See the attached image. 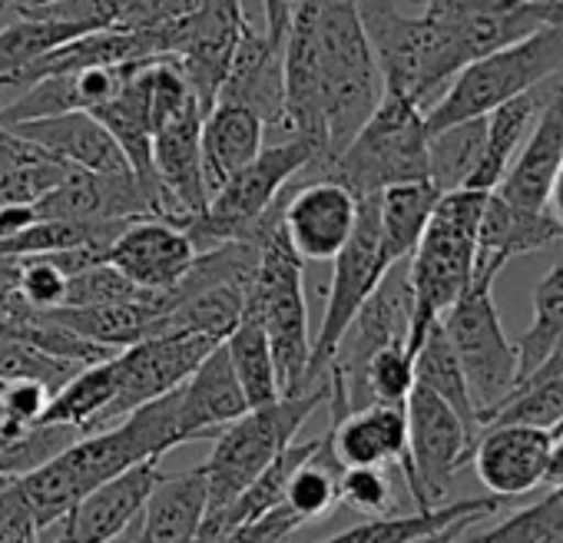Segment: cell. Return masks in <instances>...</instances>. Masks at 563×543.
I'll return each instance as SVG.
<instances>
[{
	"mask_svg": "<svg viewBox=\"0 0 563 543\" xmlns=\"http://www.w3.org/2000/svg\"><path fill=\"white\" fill-rule=\"evenodd\" d=\"M319 179H335L358 199L378 196L388 186L428 179V126L424 110L388 93L355 133V140L325 166Z\"/></svg>",
	"mask_w": 563,
	"mask_h": 543,
	"instance_id": "52a82bcc",
	"label": "cell"
},
{
	"mask_svg": "<svg viewBox=\"0 0 563 543\" xmlns=\"http://www.w3.org/2000/svg\"><path fill=\"white\" fill-rule=\"evenodd\" d=\"M27 146L64 163L67 169L87 173H130L117 140L90 110H67L54 117H37L11 126Z\"/></svg>",
	"mask_w": 563,
	"mask_h": 543,
	"instance_id": "44dd1931",
	"label": "cell"
},
{
	"mask_svg": "<svg viewBox=\"0 0 563 543\" xmlns=\"http://www.w3.org/2000/svg\"><path fill=\"white\" fill-rule=\"evenodd\" d=\"M0 543H41V533L34 527H21L8 536H0Z\"/></svg>",
	"mask_w": 563,
	"mask_h": 543,
	"instance_id": "7dc6e473",
	"label": "cell"
},
{
	"mask_svg": "<svg viewBox=\"0 0 563 543\" xmlns=\"http://www.w3.org/2000/svg\"><path fill=\"white\" fill-rule=\"evenodd\" d=\"M527 378H563V339L550 348V355L537 365V372L533 375H527ZM523 378V381H527Z\"/></svg>",
	"mask_w": 563,
	"mask_h": 543,
	"instance_id": "f6af8a7d",
	"label": "cell"
},
{
	"mask_svg": "<svg viewBox=\"0 0 563 543\" xmlns=\"http://www.w3.org/2000/svg\"><path fill=\"white\" fill-rule=\"evenodd\" d=\"M176 398H179V428L186 434V444L216 437L229 421L249 411V401L242 395V385L232 372V362L222 342L176 388Z\"/></svg>",
	"mask_w": 563,
	"mask_h": 543,
	"instance_id": "7402d4cb",
	"label": "cell"
},
{
	"mask_svg": "<svg viewBox=\"0 0 563 543\" xmlns=\"http://www.w3.org/2000/svg\"><path fill=\"white\" fill-rule=\"evenodd\" d=\"M18 272H21L18 258H0V325L14 322L31 309L18 292Z\"/></svg>",
	"mask_w": 563,
	"mask_h": 543,
	"instance_id": "60d3db41",
	"label": "cell"
},
{
	"mask_svg": "<svg viewBox=\"0 0 563 543\" xmlns=\"http://www.w3.org/2000/svg\"><path fill=\"white\" fill-rule=\"evenodd\" d=\"M34 146H27L11 126H4V123H0V166H4V163H11V159H21V156H27Z\"/></svg>",
	"mask_w": 563,
	"mask_h": 543,
	"instance_id": "ee69618b",
	"label": "cell"
},
{
	"mask_svg": "<svg viewBox=\"0 0 563 543\" xmlns=\"http://www.w3.org/2000/svg\"><path fill=\"white\" fill-rule=\"evenodd\" d=\"M556 77H550V80L523 90L520 97H514V100H507V103H500L497 110L487 113V140H484L481 163H477V169H474V176L467 182L471 189H497V182L504 179V173L514 163L517 149L530 136L540 110L547 107Z\"/></svg>",
	"mask_w": 563,
	"mask_h": 543,
	"instance_id": "d4e9b609",
	"label": "cell"
},
{
	"mask_svg": "<svg viewBox=\"0 0 563 543\" xmlns=\"http://www.w3.org/2000/svg\"><path fill=\"white\" fill-rule=\"evenodd\" d=\"M560 428H563V421H560ZM560 428H556V431H560Z\"/></svg>",
	"mask_w": 563,
	"mask_h": 543,
	"instance_id": "f907efd6",
	"label": "cell"
},
{
	"mask_svg": "<svg viewBox=\"0 0 563 543\" xmlns=\"http://www.w3.org/2000/svg\"><path fill=\"white\" fill-rule=\"evenodd\" d=\"M342 461L335 457L332 451V441H329V431L319 437L316 451L296 467L289 487H286V507H292L302 523H312V520H322L329 517L335 507H339V480H342Z\"/></svg>",
	"mask_w": 563,
	"mask_h": 543,
	"instance_id": "1f68e13d",
	"label": "cell"
},
{
	"mask_svg": "<svg viewBox=\"0 0 563 543\" xmlns=\"http://www.w3.org/2000/svg\"><path fill=\"white\" fill-rule=\"evenodd\" d=\"M556 74H563V21L464 64L444 87V93L428 107L424 126L428 133H434L474 117H487L500 103Z\"/></svg>",
	"mask_w": 563,
	"mask_h": 543,
	"instance_id": "8992f818",
	"label": "cell"
},
{
	"mask_svg": "<svg viewBox=\"0 0 563 543\" xmlns=\"http://www.w3.org/2000/svg\"><path fill=\"white\" fill-rule=\"evenodd\" d=\"M438 199H441V192L434 189L431 179L398 182L375 196L378 229H382V242H385V252L391 262H401L415 252Z\"/></svg>",
	"mask_w": 563,
	"mask_h": 543,
	"instance_id": "83f0119b",
	"label": "cell"
},
{
	"mask_svg": "<svg viewBox=\"0 0 563 543\" xmlns=\"http://www.w3.org/2000/svg\"><path fill=\"white\" fill-rule=\"evenodd\" d=\"M490 292L494 282L474 279L464 296L441 315L444 335L464 368L481 428L517 388V345L507 339Z\"/></svg>",
	"mask_w": 563,
	"mask_h": 543,
	"instance_id": "9c48e42d",
	"label": "cell"
},
{
	"mask_svg": "<svg viewBox=\"0 0 563 543\" xmlns=\"http://www.w3.org/2000/svg\"><path fill=\"white\" fill-rule=\"evenodd\" d=\"M329 441L342 467H395L411 490L408 414L405 405L372 401L365 408L329 418Z\"/></svg>",
	"mask_w": 563,
	"mask_h": 543,
	"instance_id": "ac0fdd59",
	"label": "cell"
},
{
	"mask_svg": "<svg viewBox=\"0 0 563 543\" xmlns=\"http://www.w3.org/2000/svg\"><path fill=\"white\" fill-rule=\"evenodd\" d=\"M547 209H550V215L563 225V163H560V169H556V176H553V182H550Z\"/></svg>",
	"mask_w": 563,
	"mask_h": 543,
	"instance_id": "bcb514c9",
	"label": "cell"
},
{
	"mask_svg": "<svg viewBox=\"0 0 563 543\" xmlns=\"http://www.w3.org/2000/svg\"><path fill=\"white\" fill-rule=\"evenodd\" d=\"M553 434L527 424H484L471 461L494 497H523L543 484Z\"/></svg>",
	"mask_w": 563,
	"mask_h": 543,
	"instance_id": "e0dca14e",
	"label": "cell"
},
{
	"mask_svg": "<svg viewBox=\"0 0 563 543\" xmlns=\"http://www.w3.org/2000/svg\"><path fill=\"white\" fill-rule=\"evenodd\" d=\"M316 159H319L316 146L296 133L262 146V153L249 166H242L235 176H229L209 196L206 209L183 225L196 252L212 248L219 242L249 239L255 225L268 215V209L282 199V189H286L302 169H309Z\"/></svg>",
	"mask_w": 563,
	"mask_h": 543,
	"instance_id": "ba28073f",
	"label": "cell"
},
{
	"mask_svg": "<svg viewBox=\"0 0 563 543\" xmlns=\"http://www.w3.org/2000/svg\"><path fill=\"white\" fill-rule=\"evenodd\" d=\"M490 189H451L441 192L415 252L408 255V279L415 296V315L408 332V352L415 355L428 329L464 296L474 282L477 225Z\"/></svg>",
	"mask_w": 563,
	"mask_h": 543,
	"instance_id": "3957f363",
	"label": "cell"
},
{
	"mask_svg": "<svg viewBox=\"0 0 563 543\" xmlns=\"http://www.w3.org/2000/svg\"><path fill=\"white\" fill-rule=\"evenodd\" d=\"M299 527H306L302 517L292 507L278 503V507L265 510L262 517H255V520L229 530L219 543H286Z\"/></svg>",
	"mask_w": 563,
	"mask_h": 543,
	"instance_id": "ab89813d",
	"label": "cell"
},
{
	"mask_svg": "<svg viewBox=\"0 0 563 543\" xmlns=\"http://www.w3.org/2000/svg\"><path fill=\"white\" fill-rule=\"evenodd\" d=\"M543 484H547L550 490H560V494H563V428L553 431V444H550V461H547Z\"/></svg>",
	"mask_w": 563,
	"mask_h": 543,
	"instance_id": "7bdbcfd3",
	"label": "cell"
},
{
	"mask_svg": "<svg viewBox=\"0 0 563 543\" xmlns=\"http://www.w3.org/2000/svg\"><path fill=\"white\" fill-rule=\"evenodd\" d=\"M388 265H395V262L388 258L385 242H382L375 196H368L358 202V222H355L352 239L332 258V282H329V296H325V312H322V325L312 339V355H309V372H306L302 391L325 381V372L332 365V355H335L342 335L349 332L352 319L358 315V309L368 302V296L382 282Z\"/></svg>",
	"mask_w": 563,
	"mask_h": 543,
	"instance_id": "30bf717a",
	"label": "cell"
},
{
	"mask_svg": "<svg viewBox=\"0 0 563 543\" xmlns=\"http://www.w3.org/2000/svg\"><path fill=\"white\" fill-rule=\"evenodd\" d=\"M358 18L385 90L428 113V107L464 67L448 34L424 14L398 11L395 0H358Z\"/></svg>",
	"mask_w": 563,
	"mask_h": 543,
	"instance_id": "5b68a950",
	"label": "cell"
},
{
	"mask_svg": "<svg viewBox=\"0 0 563 543\" xmlns=\"http://www.w3.org/2000/svg\"><path fill=\"white\" fill-rule=\"evenodd\" d=\"M415 385L428 388L448 408H454V414L464 421V428L477 441L481 421H477V411H474V401H471V388H467L464 368H461V362H457V355H454V348H451L441 322H434L428 329L424 342L415 352Z\"/></svg>",
	"mask_w": 563,
	"mask_h": 543,
	"instance_id": "f1b7e54d",
	"label": "cell"
},
{
	"mask_svg": "<svg viewBox=\"0 0 563 543\" xmlns=\"http://www.w3.org/2000/svg\"><path fill=\"white\" fill-rule=\"evenodd\" d=\"M408 457H411V497L415 507H434L448 494L454 474L471 461L474 434L438 395L415 385L408 401Z\"/></svg>",
	"mask_w": 563,
	"mask_h": 543,
	"instance_id": "8fae6325",
	"label": "cell"
},
{
	"mask_svg": "<svg viewBox=\"0 0 563 543\" xmlns=\"http://www.w3.org/2000/svg\"><path fill=\"white\" fill-rule=\"evenodd\" d=\"M216 345L219 342L206 335H150L117 352V398L107 408L100 428H110L140 405L176 391Z\"/></svg>",
	"mask_w": 563,
	"mask_h": 543,
	"instance_id": "7c38bea8",
	"label": "cell"
},
{
	"mask_svg": "<svg viewBox=\"0 0 563 543\" xmlns=\"http://www.w3.org/2000/svg\"><path fill=\"white\" fill-rule=\"evenodd\" d=\"M166 312V292L143 299V302H110V306H57L47 309L51 319L74 329L77 335L110 348L123 352L143 339L153 335L156 319Z\"/></svg>",
	"mask_w": 563,
	"mask_h": 543,
	"instance_id": "484cf974",
	"label": "cell"
},
{
	"mask_svg": "<svg viewBox=\"0 0 563 543\" xmlns=\"http://www.w3.org/2000/svg\"><path fill=\"white\" fill-rule=\"evenodd\" d=\"M395 467H345L339 480V503L362 517L395 513Z\"/></svg>",
	"mask_w": 563,
	"mask_h": 543,
	"instance_id": "8d00e7d4",
	"label": "cell"
},
{
	"mask_svg": "<svg viewBox=\"0 0 563 543\" xmlns=\"http://www.w3.org/2000/svg\"><path fill=\"white\" fill-rule=\"evenodd\" d=\"M113 398H117V362L110 355V358H103L97 365H84L77 375H70L51 395L41 424H67L84 434L100 431L103 414L113 405Z\"/></svg>",
	"mask_w": 563,
	"mask_h": 543,
	"instance_id": "4316f807",
	"label": "cell"
},
{
	"mask_svg": "<svg viewBox=\"0 0 563 543\" xmlns=\"http://www.w3.org/2000/svg\"><path fill=\"white\" fill-rule=\"evenodd\" d=\"M222 345H225V355L232 362V372H235V378L242 385V395H245L249 408H258V405H268V401L282 398L265 329L252 312H242L239 325L222 339Z\"/></svg>",
	"mask_w": 563,
	"mask_h": 543,
	"instance_id": "4dcf8cb0",
	"label": "cell"
},
{
	"mask_svg": "<svg viewBox=\"0 0 563 543\" xmlns=\"http://www.w3.org/2000/svg\"><path fill=\"white\" fill-rule=\"evenodd\" d=\"M70 169L41 149H31L21 159H11L0 166V209L4 206H34L41 196H47Z\"/></svg>",
	"mask_w": 563,
	"mask_h": 543,
	"instance_id": "e575fe53",
	"label": "cell"
},
{
	"mask_svg": "<svg viewBox=\"0 0 563 543\" xmlns=\"http://www.w3.org/2000/svg\"><path fill=\"white\" fill-rule=\"evenodd\" d=\"M41 4H51V0H41ZM41 4H34V8H41ZM27 11H31V8H27ZM21 14H24V11H21ZM11 21H14V18H11Z\"/></svg>",
	"mask_w": 563,
	"mask_h": 543,
	"instance_id": "c3c4849f",
	"label": "cell"
},
{
	"mask_svg": "<svg viewBox=\"0 0 563 543\" xmlns=\"http://www.w3.org/2000/svg\"><path fill=\"white\" fill-rule=\"evenodd\" d=\"M500 507V497H471L454 503H434L415 513H388V517H365L362 523L339 530L319 543H424L448 530H464Z\"/></svg>",
	"mask_w": 563,
	"mask_h": 543,
	"instance_id": "603a6c76",
	"label": "cell"
},
{
	"mask_svg": "<svg viewBox=\"0 0 563 543\" xmlns=\"http://www.w3.org/2000/svg\"><path fill=\"white\" fill-rule=\"evenodd\" d=\"M159 477L156 461H140L117 477L93 487L51 533L41 536V543H51L57 536L74 543H117L133 520L143 513V503Z\"/></svg>",
	"mask_w": 563,
	"mask_h": 543,
	"instance_id": "9a60e30c",
	"label": "cell"
},
{
	"mask_svg": "<svg viewBox=\"0 0 563 543\" xmlns=\"http://www.w3.org/2000/svg\"><path fill=\"white\" fill-rule=\"evenodd\" d=\"M265 8V34L282 44L289 31V18H292V0H262Z\"/></svg>",
	"mask_w": 563,
	"mask_h": 543,
	"instance_id": "b9f144b4",
	"label": "cell"
},
{
	"mask_svg": "<svg viewBox=\"0 0 563 543\" xmlns=\"http://www.w3.org/2000/svg\"><path fill=\"white\" fill-rule=\"evenodd\" d=\"M34 209H37V219H77V222L153 219L133 173L70 169L47 196L34 202Z\"/></svg>",
	"mask_w": 563,
	"mask_h": 543,
	"instance_id": "ffe728a7",
	"label": "cell"
},
{
	"mask_svg": "<svg viewBox=\"0 0 563 543\" xmlns=\"http://www.w3.org/2000/svg\"><path fill=\"white\" fill-rule=\"evenodd\" d=\"M196 245L186 229L163 219H133L107 245L103 262L120 268L143 292H169L189 272Z\"/></svg>",
	"mask_w": 563,
	"mask_h": 543,
	"instance_id": "5bb4252c",
	"label": "cell"
},
{
	"mask_svg": "<svg viewBox=\"0 0 563 543\" xmlns=\"http://www.w3.org/2000/svg\"><path fill=\"white\" fill-rule=\"evenodd\" d=\"M216 103H239L252 110L268 133L275 130L282 136H292L286 117V60H282V44H275L265 31H255L249 24L229 60Z\"/></svg>",
	"mask_w": 563,
	"mask_h": 543,
	"instance_id": "2e32d148",
	"label": "cell"
},
{
	"mask_svg": "<svg viewBox=\"0 0 563 543\" xmlns=\"http://www.w3.org/2000/svg\"><path fill=\"white\" fill-rule=\"evenodd\" d=\"M563 421V378H527L504 405L487 418V424H527L540 431H556Z\"/></svg>",
	"mask_w": 563,
	"mask_h": 543,
	"instance_id": "836d02e7",
	"label": "cell"
},
{
	"mask_svg": "<svg viewBox=\"0 0 563 543\" xmlns=\"http://www.w3.org/2000/svg\"><path fill=\"white\" fill-rule=\"evenodd\" d=\"M292 14L306 21L312 41L329 166L382 103L385 80L358 18V0H292Z\"/></svg>",
	"mask_w": 563,
	"mask_h": 543,
	"instance_id": "6da1fadb",
	"label": "cell"
},
{
	"mask_svg": "<svg viewBox=\"0 0 563 543\" xmlns=\"http://www.w3.org/2000/svg\"><path fill=\"white\" fill-rule=\"evenodd\" d=\"M265 133V123L239 103H216L212 110L202 113L199 156L209 196L262 153Z\"/></svg>",
	"mask_w": 563,
	"mask_h": 543,
	"instance_id": "cb8c5ba5",
	"label": "cell"
},
{
	"mask_svg": "<svg viewBox=\"0 0 563 543\" xmlns=\"http://www.w3.org/2000/svg\"><path fill=\"white\" fill-rule=\"evenodd\" d=\"M51 388L31 378H14V381H0V434H18L34 424H41Z\"/></svg>",
	"mask_w": 563,
	"mask_h": 543,
	"instance_id": "f35d334b",
	"label": "cell"
},
{
	"mask_svg": "<svg viewBox=\"0 0 563 543\" xmlns=\"http://www.w3.org/2000/svg\"><path fill=\"white\" fill-rule=\"evenodd\" d=\"M51 543H74V540H64V536H57V540H51Z\"/></svg>",
	"mask_w": 563,
	"mask_h": 543,
	"instance_id": "681fc988",
	"label": "cell"
},
{
	"mask_svg": "<svg viewBox=\"0 0 563 543\" xmlns=\"http://www.w3.org/2000/svg\"><path fill=\"white\" fill-rule=\"evenodd\" d=\"M258 235V265L245 296V312H252L268 339L278 395H299L306 388L309 355H312V329H309V302L302 258L282 232V199L268 209V215L255 225Z\"/></svg>",
	"mask_w": 563,
	"mask_h": 543,
	"instance_id": "7a4b0ae2",
	"label": "cell"
},
{
	"mask_svg": "<svg viewBox=\"0 0 563 543\" xmlns=\"http://www.w3.org/2000/svg\"><path fill=\"white\" fill-rule=\"evenodd\" d=\"M329 405V385H316L299 395H282L268 405L249 408L242 418L229 421L212 441L209 457L199 464L209 487L206 517L222 513L282 451H286L306 421Z\"/></svg>",
	"mask_w": 563,
	"mask_h": 543,
	"instance_id": "277c9868",
	"label": "cell"
},
{
	"mask_svg": "<svg viewBox=\"0 0 563 543\" xmlns=\"http://www.w3.org/2000/svg\"><path fill=\"white\" fill-rule=\"evenodd\" d=\"M18 265H21V272H18V292H21V299L31 309L47 312V309L64 306L67 272L57 265L54 255H24V258H18Z\"/></svg>",
	"mask_w": 563,
	"mask_h": 543,
	"instance_id": "74e56055",
	"label": "cell"
},
{
	"mask_svg": "<svg viewBox=\"0 0 563 543\" xmlns=\"http://www.w3.org/2000/svg\"><path fill=\"white\" fill-rule=\"evenodd\" d=\"M199 126H202L199 100H189L153 123V169L159 186L183 212V225L196 219L209 202V189L202 179V156H199Z\"/></svg>",
	"mask_w": 563,
	"mask_h": 543,
	"instance_id": "d6986e66",
	"label": "cell"
},
{
	"mask_svg": "<svg viewBox=\"0 0 563 543\" xmlns=\"http://www.w3.org/2000/svg\"><path fill=\"white\" fill-rule=\"evenodd\" d=\"M487 140V117H474L428 133V179L438 192L464 189L481 163Z\"/></svg>",
	"mask_w": 563,
	"mask_h": 543,
	"instance_id": "f546056e",
	"label": "cell"
},
{
	"mask_svg": "<svg viewBox=\"0 0 563 543\" xmlns=\"http://www.w3.org/2000/svg\"><path fill=\"white\" fill-rule=\"evenodd\" d=\"M448 543H563V494L547 490V497L514 510L500 523L477 533L461 530Z\"/></svg>",
	"mask_w": 563,
	"mask_h": 543,
	"instance_id": "d6a6232c",
	"label": "cell"
},
{
	"mask_svg": "<svg viewBox=\"0 0 563 543\" xmlns=\"http://www.w3.org/2000/svg\"><path fill=\"white\" fill-rule=\"evenodd\" d=\"M358 196L335 179H302L282 196V232L302 262H332L355 232Z\"/></svg>",
	"mask_w": 563,
	"mask_h": 543,
	"instance_id": "4fadbf2b",
	"label": "cell"
},
{
	"mask_svg": "<svg viewBox=\"0 0 563 543\" xmlns=\"http://www.w3.org/2000/svg\"><path fill=\"white\" fill-rule=\"evenodd\" d=\"M163 292H143L140 286H133L120 268H113L110 262H93L84 272L67 279V296L64 306H110V302H143Z\"/></svg>",
	"mask_w": 563,
	"mask_h": 543,
	"instance_id": "d590c367",
	"label": "cell"
}]
</instances>
